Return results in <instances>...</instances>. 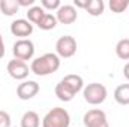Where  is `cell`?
I'll list each match as a JSON object with an SVG mask.
<instances>
[{"instance_id":"6da1fadb","label":"cell","mask_w":129,"mask_h":127,"mask_svg":"<svg viewBox=\"0 0 129 127\" xmlns=\"http://www.w3.org/2000/svg\"><path fill=\"white\" fill-rule=\"evenodd\" d=\"M84 88V81L80 75H74V73H69L66 75L63 79L56 85L54 88V93L57 96L59 100L62 102H71L78 91H81Z\"/></svg>"},{"instance_id":"7a4b0ae2","label":"cell","mask_w":129,"mask_h":127,"mask_svg":"<svg viewBox=\"0 0 129 127\" xmlns=\"http://www.w3.org/2000/svg\"><path fill=\"white\" fill-rule=\"evenodd\" d=\"M60 67V57L56 52H47L38 58H33L30 64V72L36 76H48L57 72Z\"/></svg>"},{"instance_id":"3957f363","label":"cell","mask_w":129,"mask_h":127,"mask_svg":"<svg viewBox=\"0 0 129 127\" xmlns=\"http://www.w3.org/2000/svg\"><path fill=\"white\" fill-rule=\"evenodd\" d=\"M71 115L64 108H53L42 118V127H69Z\"/></svg>"},{"instance_id":"277c9868","label":"cell","mask_w":129,"mask_h":127,"mask_svg":"<svg viewBox=\"0 0 129 127\" xmlns=\"http://www.w3.org/2000/svg\"><path fill=\"white\" fill-rule=\"evenodd\" d=\"M83 96H84V100L89 103V105H101L105 102L108 91H107V87L104 84H99V82H92L89 85H86L83 88Z\"/></svg>"},{"instance_id":"5b68a950","label":"cell","mask_w":129,"mask_h":127,"mask_svg":"<svg viewBox=\"0 0 129 127\" xmlns=\"http://www.w3.org/2000/svg\"><path fill=\"white\" fill-rule=\"evenodd\" d=\"M12 54H14V58L21 61L32 60L35 55V43L30 39H18L12 46Z\"/></svg>"},{"instance_id":"8992f818","label":"cell","mask_w":129,"mask_h":127,"mask_svg":"<svg viewBox=\"0 0 129 127\" xmlns=\"http://www.w3.org/2000/svg\"><path fill=\"white\" fill-rule=\"evenodd\" d=\"M77 52V40L72 36H62L56 42V54L60 58H71Z\"/></svg>"},{"instance_id":"52a82bcc","label":"cell","mask_w":129,"mask_h":127,"mask_svg":"<svg viewBox=\"0 0 129 127\" xmlns=\"http://www.w3.org/2000/svg\"><path fill=\"white\" fill-rule=\"evenodd\" d=\"M83 123H84V127H110L107 114L102 109H96V108L84 114Z\"/></svg>"},{"instance_id":"ba28073f","label":"cell","mask_w":129,"mask_h":127,"mask_svg":"<svg viewBox=\"0 0 129 127\" xmlns=\"http://www.w3.org/2000/svg\"><path fill=\"white\" fill-rule=\"evenodd\" d=\"M6 69H8L9 76L14 78V79H17V81H26L27 76H29V73H30V67L27 66V63L21 61V60H17V58L11 60L8 63Z\"/></svg>"},{"instance_id":"9c48e42d","label":"cell","mask_w":129,"mask_h":127,"mask_svg":"<svg viewBox=\"0 0 129 127\" xmlns=\"http://www.w3.org/2000/svg\"><path fill=\"white\" fill-rule=\"evenodd\" d=\"M77 17H78V12H77V8L74 5H62L56 12L57 23L66 24V26L74 24L77 21Z\"/></svg>"},{"instance_id":"30bf717a","label":"cell","mask_w":129,"mask_h":127,"mask_svg":"<svg viewBox=\"0 0 129 127\" xmlns=\"http://www.w3.org/2000/svg\"><path fill=\"white\" fill-rule=\"evenodd\" d=\"M11 33L20 39H27L33 33V24L27 20H15L11 23Z\"/></svg>"},{"instance_id":"8fae6325","label":"cell","mask_w":129,"mask_h":127,"mask_svg":"<svg viewBox=\"0 0 129 127\" xmlns=\"http://www.w3.org/2000/svg\"><path fill=\"white\" fill-rule=\"evenodd\" d=\"M39 93V84L36 81H23L17 87V96L21 100H30Z\"/></svg>"},{"instance_id":"7c38bea8","label":"cell","mask_w":129,"mask_h":127,"mask_svg":"<svg viewBox=\"0 0 129 127\" xmlns=\"http://www.w3.org/2000/svg\"><path fill=\"white\" fill-rule=\"evenodd\" d=\"M114 100L122 106L129 105V84H122L114 90Z\"/></svg>"},{"instance_id":"4fadbf2b","label":"cell","mask_w":129,"mask_h":127,"mask_svg":"<svg viewBox=\"0 0 129 127\" xmlns=\"http://www.w3.org/2000/svg\"><path fill=\"white\" fill-rule=\"evenodd\" d=\"M20 11V5L17 0H0V12L6 17H12Z\"/></svg>"},{"instance_id":"5bb4252c","label":"cell","mask_w":129,"mask_h":127,"mask_svg":"<svg viewBox=\"0 0 129 127\" xmlns=\"http://www.w3.org/2000/svg\"><path fill=\"white\" fill-rule=\"evenodd\" d=\"M41 126V118L38 112L35 111H27L21 117V127H39Z\"/></svg>"},{"instance_id":"9a60e30c","label":"cell","mask_w":129,"mask_h":127,"mask_svg":"<svg viewBox=\"0 0 129 127\" xmlns=\"http://www.w3.org/2000/svg\"><path fill=\"white\" fill-rule=\"evenodd\" d=\"M56 26H57V18H56V15L48 14V12H47V14L42 17V20L38 23V27H39L41 30H45V32L53 30Z\"/></svg>"},{"instance_id":"2e32d148","label":"cell","mask_w":129,"mask_h":127,"mask_svg":"<svg viewBox=\"0 0 129 127\" xmlns=\"http://www.w3.org/2000/svg\"><path fill=\"white\" fill-rule=\"evenodd\" d=\"M104 9H105V3L102 0H89V5L86 8L87 14L92 15V17H99L104 14Z\"/></svg>"},{"instance_id":"e0dca14e","label":"cell","mask_w":129,"mask_h":127,"mask_svg":"<svg viewBox=\"0 0 129 127\" xmlns=\"http://www.w3.org/2000/svg\"><path fill=\"white\" fill-rule=\"evenodd\" d=\"M47 12H45V9L42 6H33L30 9H27V21H30L32 24H36L38 26V23L42 20V17Z\"/></svg>"},{"instance_id":"ac0fdd59","label":"cell","mask_w":129,"mask_h":127,"mask_svg":"<svg viewBox=\"0 0 129 127\" xmlns=\"http://www.w3.org/2000/svg\"><path fill=\"white\" fill-rule=\"evenodd\" d=\"M116 54L120 60H129V39H120L116 45Z\"/></svg>"},{"instance_id":"d6986e66","label":"cell","mask_w":129,"mask_h":127,"mask_svg":"<svg viewBox=\"0 0 129 127\" xmlns=\"http://www.w3.org/2000/svg\"><path fill=\"white\" fill-rule=\"evenodd\" d=\"M108 6L114 14H122L129 6V0H110Z\"/></svg>"},{"instance_id":"ffe728a7","label":"cell","mask_w":129,"mask_h":127,"mask_svg":"<svg viewBox=\"0 0 129 127\" xmlns=\"http://www.w3.org/2000/svg\"><path fill=\"white\" fill-rule=\"evenodd\" d=\"M41 6L45 11H57L62 6V3L60 0H41Z\"/></svg>"},{"instance_id":"44dd1931","label":"cell","mask_w":129,"mask_h":127,"mask_svg":"<svg viewBox=\"0 0 129 127\" xmlns=\"http://www.w3.org/2000/svg\"><path fill=\"white\" fill-rule=\"evenodd\" d=\"M11 115L6 111H0V127H11Z\"/></svg>"},{"instance_id":"7402d4cb","label":"cell","mask_w":129,"mask_h":127,"mask_svg":"<svg viewBox=\"0 0 129 127\" xmlns=\"http://www.w3.org/2000/svg\"><path fill=\"white\" fill-rule=\"evenodd\" d=\"M18 2V5H20V8L21 6H24V8H33L35 6V0H17Z\"/></svg>"},{"instance_id":"603a6c76","label":"cell","mask_w":129,"mask_h":127,"mask_svg":"<svg viewBox=\"0 0 129 127\" xmlns=\"http://www.w3.org/2000/svg\"><path fill=\"white\" fill-rule=\"evenodd\" d=\"M89 5V0H74V6L75 8H81V9H86Z\"/></svg>"},{"instance_id":"cb8c5ba5","label":"cell","mask_w":129,"mask_h":127,"mask_svg":"<svg viewBox=\"0 0 129 127\" xmlns=\"http://www.w3.org/2000/svg\"><path fill=\"white\" fill-rule=\"evenodd\" d=\"M5 55V42H3V37L0 34V58H3Z\"/></svg>"},{"instance_id":"d4e9b609","label":"cell","mask_w":129,"mask_h":127,"mask_svg":"<svg viewBox=\"0 0 129 127\" xmlns=\"http://www.w3.org/2000/svg\"><path fill=\"white\" fill-rule=\"evenodd\" d=\"M123 75H125V78L129 81V61L125 64V67H123Z\"/></svg>"}]
</instances>
